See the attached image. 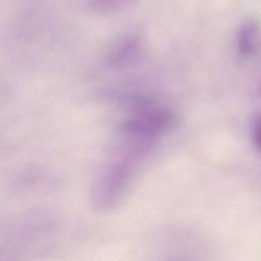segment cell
Wrapping results in <instances>:
<instances>
[{
    "label": "cell",
    "instance_id": "6da1fadb",
    "mask_svg": "<svg viewBox=\"0 0 261 261\" xmlns=\"http://www.w3.org/2000/svg\"><path fill=\"white\" fill-rule=\"evenodd\" d=\"M174 124V116L167 110L147 109L126 120L124 132L140 137H157L169 130Z\"/></svg>",
    "mask_w": 261,
    "mask_h": 261
},
{
    "label": "cell",
    "instance_id": "3957f363",
    "mask_svg": "<svg viewBox=\"0 0 261 261\" xmlns=\"http://www.w3.org/2000/svg\"><path fill=\"white\" fill-rule=\"evenodd\" d=\"M139 43L136 39H130L127 42L123 44V46L120 49V53L118 55L117 60H119V63H122L123 65L132 64L135 60L138 59L139 56Z\"/></svg>",
    "mask_w": 261,
    "mask_h": 261
},
{
    "label": "cell",
    "instance_id": "7a4b0ae2",
    "mask_svg": "<svg viewBox=\"0 0 261 261\" xmlns=\"http://www.w3.org/2000/svg\"><path fill=\"white\" fill-rule=\"evenodd\" d=\"M238 47L243 55H254L261 49V30L257 23L246 22L238 36Z\"/></svg>",
    "mask_w": 261,
    "mask_h": 261
},
{
    "label": "cell",
    "instance_id": "277c9868",
    "mask_svg": "<svg viewBox=\"0 0 261 261\" xmlns=\"http://www.w3.org/2000/svg\"><path fill=\"white\" fill-rule=\"evenodd\" d=\"M254 138H255V143H256L257 147L261 150V116L258 117V119L255 123Z\"/></svg>",
    "mask_w": 261,
    "mask_h": 261
}]
</instances>
